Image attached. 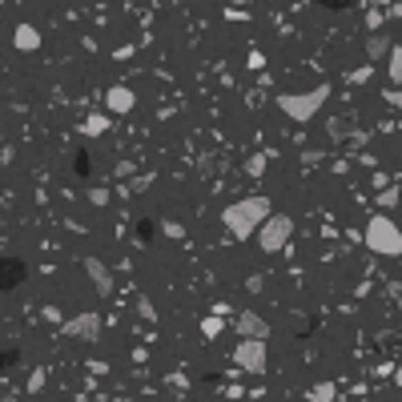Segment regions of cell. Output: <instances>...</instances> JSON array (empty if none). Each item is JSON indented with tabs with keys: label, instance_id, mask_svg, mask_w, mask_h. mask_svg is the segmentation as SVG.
Returning a JSON list of instances; mask_svg holds the SVG:
<instances>
[{
	"label": "cell",
	"instance_id": "cell-2",
	"mask_svg": "<svg viewBox=\"0 0 402 402\" xmlns=\"http://www.w3.org/2000/svg\"><path fill=\"white\" fill-rule=\"evenodd\" d=\"M362 241L379 258H402V221L386 217V213H374L362 230Z\"/></svg>",
	"mask_w": 402,
	"mask_h": 402
},
{
	"label": "cell",
	"instance_id": "cell-12",
	"mask_svg": "<svg viewBox=\"0 0 402 402\" xmlns=\"http://www.w3.org/2000/svg\"><path fill=\"white\" fill-rule=\"evenodd\" d=\"M109 125H113V117H109V113H93V117H85V125H81V129H85L89 137H101V133H109Z\"/></svg>",
	"mask_w": 402,
	"mask_h": 402
},
{
	"label": "cell",
	"instance_id": "cell-16",
	"mask_svg": "<svg viewBox=\"0 0 402 402\" xmlns=\"http://www.w3.org/2000/svg\"><path fill=\"white\" fill-rule=\"evenodd\" d=\"M306 394L310 399H318V402H330L334 394H338V386H334V382H318V386H310Z\"/></svg>",
	"mask_w": 402,
	"mask_h": 402
},
{
	"label": "cell",
	"instance_id": "cell-3",
	"mask_svg": "<svg viewBox=\"0 0 402 402\" xmlns=\"http://www.w3.org/2000/svg\"><path fill=\"white\" fill-rule=\"evenodd\" d=\"M326 101H330V85H318V89H310V93H282L278 97V109H282L290 121L306 125V121H314L326 109Z\"/></svg>",
	"mask_w": 402,
	"mask_h": 402
},
{
	"label": "cell",
	"instance_id": "cell-13",
	"mask_svg": "<svg viewBox=\"0 0 402 402\" xmlns=\"http://www.w3.org/2000/svg\"><path fill=\"white\" fill-rule=\"evenodd\" d=\"M270 169V153H254V157H245V173L250 177H261Z\"/></svg>",
	"mask_w": 402,
	"mask_h": 402
},
{
	"label": "cell",
	"instance_id": "cell-8",
	"mask_svg": "<svg viewBox=\"0 0 402 402\" xmlns=\"http://www.w3.org/2000/svg\"><path fill=\"white\" fill-rule=\"evenodd\" d=\"M234 330L237 338H270V322L261 318L258 310H241L234 318Z\"/></svg>",
	"mask_w": 402,
	"mask_h": 402
},
{
	"label": "cell",
	"instance_id": "cell-9",
	"mask_svg": "<svg viewBox=\"0 0 402 402\" xmlns=\"http://www.w3.org/2000/svg\"><path fill=\"white\" fill-rule=\"evenodd\" d=\"M85 274H89V282H93V290L101 294V298H113V270H109L105 261L89 258L85 261Z\"/></svg>",
	"mask_w": 402,
	"mask_h": 402
},
{
	"label": "cell",
	"instance_id": "cell-1",
	"mask_svg": "<svg viewBox=\"0 0 402 402\" xmlns=\"http://www.w3.org/2000/svg\"><path fill=\"white\" fill-rule=\"evenodd\" d=\"M274 213V201L270 197H261V193H254V197H241V201H234V205H225L221 210V225L230 230V237H237V241H245V237L258 234V225Z\"/></svg>",
	"mask_w": 402,
	"mask_h": 402
},
{
	"label": "cell",
	"instance_id": "cell-7",
	"mask_svg": "<svg viewBox=\"0 0 402 402\" xmlns=\"http://www.w3.org/2000/svg\"><path fill=\"white\" fill-rule=\"evenodd\" d=\"M105 109L117 113V117H125V113L137 109V93H133L129 85H109V89H105Z\"/></svg>",
	"mask_w": 402,
	"mask_h": 402
},
{
	"label": "cell",
	"instance_id": "cell-23",
	"mask_svg": "<svg viewBox=\"0 0 402 402\" xmlns=\"http://www.w3.org/2000/svg\"><path fill=\"white\" fill-rule=\"evenodd\" d=\"M225 4H241V8H245V4H254V0H225Z\"/></svg>",
	"mask_w": 402,
	"mask_h": 402
},
{
	"label": "cell",
	"instance_id": "cell-20",
	"mask_svg": "<svg viewBox=\"0 0 402 402\" xmlns=\"http://www.w3.org/2000/svg\"><path fill=\"white\" fill-rule=\"evenodd\" d=\"M161 234H165V237H181V234H185V230H181L177 221H161Z\"/></svg>",
	"mask_w": 402,
	"mask_h": 402
},
{
	"label": "cell",
	"instance_id": "cell-11",
	"mask_svg": "<svg viewBox=\"0 0 402 402\" xmlns=\"http://www.w3.org/2000/svg\"><path fill=\"white\" fill-rule=\"evenodd\" d=\"M366 61H370V65H379V61H386V57H390V37H382V32H370V37H366Z\"/></svg>",
	"mask_w": 402,
	"mask_h": 402
},
{
	"label": "cell",
	"instance_id": "cell-14",
	"mask_svg": "<svg viewBox=\"0 0 402 402\" xmlns=\"http://www.w3.org/2000/svg\"><path fill=\"white\" fill-rule=\"evenodd\" d=\"M221 330H225V322H221V310H217V314H210V318H201V334H205V338H217Z\"/></svg>",
	"mask_w": 402,
	"mask_h": 402
},
{
	"label": "cell",
	"instance_id": "cell-24",
	"mask_svg": "<svg viewBox=\"0 0 402 402\" xmlns=\"http://www.w3.org/2000/svg\"><path fill=\"white\" fill-rule=\"evenodd\" d=\"M394 379H399V382H402V362H399V370H394Z\"/></svg>",
	"mask_w": 402,
	"mask_h": 402
},
{
	"label": "cell",
	"instance_id": "cell-5",
	"mask_svg": "<svg viewBox=\"0 0 402 402\" xmlns=\"http://www.w3.org/2000/svg\"><path fill=\"white\" fill-rule=\"evenodd\" d=\"M294 237V221L285 213H270L265 221L258 225V250L261 254H282Z\"/></svg>",
	"mask_w": 402,
	"mask_h": 402
},
{
	"label": "cell",
	"instance_id": "cell-19",
	"mask_svg": "<svg viewBox=\"0 0 402 402\" xmlns=\"http://www.w3.org/2000/svg\"><path fill=\"white\" fill-rule=\"evenodd\" d=\"M386 105H394V109H402V85H394V89H386Z\"/></svg>",
	"mask_w": 402,
	"mask_h": 402
},
{
	"label": "cell",
	"instance_id": "cell-10",
	"mask_svg": "<svg viewBox=\"0 0 402 402\" xmlns=\"http://www.w3.org/2000/svg\"><path fill=\"white\" fill-rule=\"evenodd\" d=\"M12 48L24 52V57H28V52H37V48H41V32H37L28 21H21L17 28H12Z\"/></svg>",
	"mask_w": 402,
	"mask_h": 402
},
{
	"label": "cell",
	"instance_id": "cell-22",
	"mask_svg": "<svg viewBox=\"0 0 402 402\" xmlns=\"http://www.w3.org/2000/svg\"><path fill=\"white\" fill-rule=\"evenodd\" d=\"M137 306H141V318H149V322H153V318H157V310L149 306V298H141V302H137Z\"/></svg>",
	"mask_w": 402,
	"mask_h": 402
},
{
	"label": "cell",
	"instance_id": "cell-25",
	"mask_svg": "<svg viewBox=\"0 0 402 402\" xmlns=\"http://www.w3.org/2000/svg\"><path fill=\"white\" fill-rule=\"evenodd\" d=\"M399 221H402V213H399Z\"/></svg>",
	"mask_w": 402,
	"mask_h": 402
},
{
	"label": "cell",
	"instance_id": "cell-15",
	"mask_svg": "<svg viewBox=\"0 0 402 402\" xmlns=\"http://www.w3.org/2000/svg\"><path fill=\"white\" fill-rule=\"evenodd\" d=\"M386 65H390V81H394V85H402V48H399V45L390 48V57H386Z\"/></svg>",
	"mask_w": 402,
	"mask_h": 402
},
{
	"label": "cell",
	"instance_id": "cell-4",
	"mask_svg": "<svg viewBox=\"0 0 402 402\" xmlns=\"http://www.w3.org/2000/svg\"><path fill=\"white\" fill-rule=\"evenodd\" d=\"M234 366L241 374H265L270 370V338H241L234 346Z\"/></svg>",
	"mask_w": 402,
	"mask_h": 402
},
{
	"label": "cell",
	"instance_id": "cell-21",
	"mask_svg": "<svg viewBox=\"0 0 402 402\" xmlns=\"http://www.w3.org/2000/svg\"><path fill=\"white\" fill-rule=\"evenodd\" d=\"M89 201H93V205H105V201H109V193H105V190H89Z\"/></svg>",
	"mask_w": 402,
	"mask_h": 402
},
{
	"label": "cell",
	"instance_id": "cell-18",
	"mask_svg": "<svg viewBox=\"0 0 402 402\" xmlns=\"http://www.w3.org/2000/svg\"><path fill=\"white\" fill-rule=\"evenodd\" d=\"M41 390H45V370L28 374V394H41Z\"/></svg>",
	"mask_w": 402,
	"mask_h": 402
},
{
	"label": "cell",
	"instance_id": "cell-6",
	"mask_svg": "<svg viewBox=\"0 0 402 402\" xmlns=\"http://www.w3.org/2000/svg\"><path fill=\"white\" fill-rule=\"evenodd\" d=\"M65 338H72V342H97L101 338V318L97 314H77V318H69L65 322Z\"/></svg>",
	"mask_w": 402,
	"mask_h": 402
},
{
	"label": "cell",
	"instance_id": "cell-17",
	"mask_svg": "<svg viewBox=\"0 0 402 402\" xmlns=\"http://www.w3.org/2000/svg\"><path fill=\"white\" fill-rule=\"evenodd\" d=\"M399 201H402V193L394 190V185H390V190H386V193H382V197H379V205H382V210H394Z\"/></svg>",
	"mask_w": 402,
	"mask_h": 402
}]
</instances>
